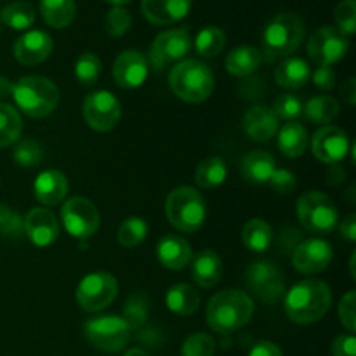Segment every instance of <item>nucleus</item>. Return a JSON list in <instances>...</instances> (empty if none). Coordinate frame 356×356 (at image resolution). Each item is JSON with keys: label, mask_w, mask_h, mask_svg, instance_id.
Listing matches in <instances>:
<instances>
[{"label": "nucleus", "mask_w": 356, "mask_h": 356, "mask_svg": "<svg viewBox=\"0 0 356 356\" xmlns=\"http://www.w3.org/2000/svg\"><path fill=\"white\" fill-rule=\"evenodd\" d=\"M332 305V291L316 278L296 284L285 296V313L299 325H309L325 316Z\"/></svg>", "instance_id": "1"}, {"label": "nucleus", "mask_w": 356, "mask_h": 356, "mask_svg": "<svg viewBox=\"0 0 356 356\" xmlns=\"http://www.w3.org/2000/svg\"><path fill=\"white\" fill-rule=\"evenodd\" d=\"M252 315V299L238 289L218 292L207 305V323L218 334H232L240 330L250 322Z\"/></svg>", "instance_id": "2"}, {"label": "nucleus", "mask_w": 356, "mask_h": 356, "mask_svg": "<svg viewBox=\"0 0 356 356\" xmlns=\"http://www.w3.org/2000/svg\"><path fill=\"white\" fill-rule=\"evenodd\" d=\"M306 26L301 16L294 13H280L270 19L264 26L261 37V54L268 61H275L280 58H291L305 40Z\"/></svg>", "instance_id": "3"}, {"label": "nucleus", "mask_w": 356, "mask_h": 356, "mask_svg": "<svg viewBox=\"0 0 356 356\" xmlns=\"http://www.w3.org/2000/svg\"><path fill=\"white\" fill-rule=\"evenodd\" d=\"M169 86L186 103H204L214 92V73L198 59H183L169 73Z\"/></svg>", "instance_id": "4"}, {"label": "nucleus", "mask_w": 356, "mask_h": 356, "mask_svg": "<svg viewBox=\"0 0 356 356\" xmlns=\"http://www.w3.org/2000/svg\"><path fill=\"white\" fill-rule=\"evenodd\" d=\"M13 97L24 115L31 118H44L58 108L59 89L45 76L26 75L14 83Z\"/></svg>", "instance_id": "5"}, {"label": "nucleus", "mask_w": 356, "mask_h": 356, "mask_svg": "<svg viewBox=\"0 0 356 356\" xmlns=\"http://www.w3.org/2000/svg\"><path fill=\"white\" fill-rule=\"evenodd\" d=\"M165 214L170 225L181 233H195L204 226L207 207L198 190L191 186H177L167 195Z\"/></svg>", "instance_id": "6"}, {"label": "nucleus", "mask_w": 356, "mask_h": 356, "mask_svg": "<svg viewBox=\"0 0 356 356\" xmlns=\"http://www.w3.org/2000/svg\"><path fill=\"white\" fill-rule=\"evenodd\" d=\"M298 219L315 235H329L339 222L337 205L322 191H306L298 200Z\"/></svg>", "instance_id": "7"}, {"label": "nucleus", "mask_w": 356, "mask_h": 356, "mask_svg": "<svg viewBox=\"0 0 356 356\" xmlns=\"http://www.w3.org/2000/svg\"><path fill=\"white\" fill-rule=\"evenodd\" d=\"M131 327L122 316L103 315L89 320L83 325V336L94 348L106 353H115L127 346Z\"/></svg>", "instance_id": "8"}, {"label": "nucleus", "mask_w": 356, "mask_h": 356, "mask_svg": "<svg viewBox=\"0 0 356 356\" xmlns=\"http://www.w3.org/2000/svg\"><path fill=\"white\" fill-rule=\"evenodd\" d=\"M118 294L117 278L106 271L89 273L76 285L75 299L83 312L97 313L115 301Z\"/></svg>", "instance_id": "9"}, {"label": "nucleus", "mask_w": 356, "mask_h": 356, "mask_svg": "<svg viewBox=\"0 0 356 356\" xmlns=\"http://www.w3.org/2000/svg\"><path fill=\"white\" fill-rule=\"evenodd\" d=\"M61 221L66 232L76 240H89L99 229V212L83 197H72L63 204Z\"/></svg>", "instance_id": "10"}, {"label": "nucleus", "mask_w": 356, "mask_h": 356, "mask_svg": "<svg viewBox=\"0 0 356 356\" xmlns=\"http://www.w3.org/2000/svg\"><path fill=\"white\" fill-rule=\"evenodd\" d=\"M83 120L97 132H108L120 122L122 104L117 96L108 90H96L89 94L82 106Z\"/></svg>", "instance_id": "11"}, {"label": "nucleus", "mask_w": 356, "mask_h": 356, "mask_svg": "<svg viewBox=\"0 0 356 356\" xmlns=\"http://www.w3.org/2000/svg\"><path fill=\"white\" fill-rule=\"evenodd\" d=\"M191 45H193V40L188 28H172V30L162 31L153 40L152 49H149V61L153 68L162 70L186 58V54H190L191 51Z\"/></svg>", "instance_id": "12"}, {"label": "nucleus", "mask_w": 356, "mask_h": 356, "mask_svg": "<svg viewBox=\"0 0 356 356\" xmlns=\"http://www.w3.org/2000/svg\"><path fill=\"white\" fill-rule=\"evenodd\" d=\"M350 51V40L337 28L322 26L309 37L308 54L318 66H332Z\"/></svg>", "instance_id": "13"}, {"label": "nucleus", "mask_w": 356, "mask_h": 356, "mask_svg": "<svg viewBox=\"0 0 356 356\" xmlns=\"http://www.w3.org/2000/svg\"><path fill=\"white\" fill-rule=\"evenodd\" d=\"M312 152L320 162L334 165L343 162L350 153V138L341 127L323 125L312 138Z\"/></svg>", "instance_id": "14"}, {"label": "nucleus", "mask_w": 356, "mask_h": 356, "mask_svg": "<svg viewBox=\"0 0 356 356\" xmlns=\"http://www.w3.org/2000/svg\"><path fill=\"white\" fill-rule=\"evenodd\" d=\"M332 257V245L327 240L308 238L296 247L294 254H292V264L299 273L316 275L329 268Z\"/></svg>", "instance_id": "15"}, {"label": "nucleus", "mask_w": 356, "mask_h": 356, "mask_svg": "<svg viewBox=\"0 0 356 356\" xmlns=\"http://www.w3.org/2000/svg\"><path fill=\"white\" fill-rule=\"evenodd\" d=\"M247 284L266 305L277 302L284 296L282 273L270 261H256L247 270Z\"/></svg>", "instance_id": "16"}, {"label": "nucleus", "mask_w": 356, "mask_h": 356, "mask_svg": "<svg viewBox=\"0 0 356 356\" xmlns=\"http://www.w3.org/2000/svg\"><path fill=\"white\" fill-rule=\"evenodd\" d=\"M148 76V59L136 49L120 52L113 63V79L122 89H138Z\"/></svg>", "instance_id": "17"}, {"label": "nucleus", "mask_w": 356, "mask_h": 356, "mask_svg": "<svg viewBox=\"0 0 356 356\" xmlns=\"http://www.w3.org/2000/svg\"><path fill=\"white\" fill-rule=\"evenodd\" d=\"M23 232L37 247H49L59 238V221L54 212L45 207L31 209L23 219Z\"/></svg>", "instance_id": "18"}, {"label": "nucleus", "mask_w": 356, "mask_h": 356, "mask_svg": "<svg viewBox=\"0 0 356 356\" xmlns=\"http://www.w3.org/2000/svg\"><path fill=\"white\" fill-rule=\"evenodd\" d=\"M54 42L49 33L42 30H31L21 35L14 42V58L24 66H35L44 63L51 56Z\"/></svg>", "instance_id": "19"}, {"label": "nucleus", "mask_w": 356, "mask_h": 356, "mask_svg": "<svg viewBox=\"0 0 356 356\" xmlns=\"http://www.w3.org/2000/svg\"><path fill=\"white\" fill-rule=\"evenodd\" d=\"M280 118L266 104H256L243 115V131L254 141H270L275 138Z\"/></svg>", "instance_id": "20"}, {"label": "nucleus", "mask_w": 356, "mask_h": 356, "mask_svg": "<svg viewBox=\"0 0 356 356\" xmlns=\"http://www.w3.org/2000/svg\"><path fill=\"white\" fill-rule=\"evenodd\" d=\"M156 257L167 270H183L193 259V250L183 236L167 233L156 243Z\"/></svg>", "instance_id": "21"}, {"label": "nucleus", "mask_w": 356, "mask_h": 356, "mask_svg": "<svg viewBox=\"0 0 356 356\" xmlns=\"http://www.w3.org/2000/svg\"><path fill=\"white\" fill-rule=\"evenodd\" d=\"M191 0H143V16L152 24H172L188 16Z\"/></svg>", "instance_id": "22"}, {"label": "nucleus", "mask_w": 356, "mask_h": 356, "mask_svg": "<svg viewBox=\"0 0 356 356\" xmlns=\"http://www.w3.org/2000/svg\"><path fill=\"white\" fill-rule=\"evenodd\" d=\"M66 193H68V179L59 170H44V172L38 174L33 183L35 198L47 207L61 204Z\"/></svg>", "instance_id": "23"}, {"label": "nucleus", "mask_w": 356, "mask_h": 356, "mask_svg": "<svg viewBox=\"0 0 356 356\" xmlns=\"http://www.w3.org/2000/svg\"><path fill=\"white\" fill-rule=\"evenodd\" d=\"M191 277L200 287H216L222 277V261L219 254L212 249L200 250L191 259Z\"/></svg>", "instance_id": "24"}, {"label": "nucleus", "mask_w": 356, "mask_h": 356, "mask_svg": "<svg viewBox=\"0 0 356 356\" xmlns=\"http://www.w3.org/2000/svg\"><path fill=\"white\" fill-rule=\"evenodd\" d=\"M240 170H242L243 179L249 181V183L268 184V181L271 179L273 172L277 170V162H275L273 155H270V153L254 149V152L247 153L243 156Z\"/></svg>", "instance_id": "25"}, {"label": "nucleus", "mask_w": 356, "mask_h": 356, "mask_svg": "<svg viewBox=\"0 0 356 356\" xmlns=\"http://www.w3.org/2000/svg\"><path fill=\"white\" fill-rule=\"evenodd\" d=\"M312 66L302 58H285L275 70V82L284 89H301L309 82Z\"/></svg>", "instance_id": "26"}, {"label": "nucleus", "mask_w": 356, "mask_h": 356, "mask_svg": "<svg viewBox=\"0 0 356 356\" xmlns=\"http://www.w3.org/2000/svg\"><path fill=\"white\" fill-rule=\"evenodd\" d=\"M261 59L263 54L259 49L254 45H238L226 58V72L233 76H249L259 68Z\"/></svg>", "instance_id": "27"}, {"label": "nucleus", "mask_w": 356, "mask_h": 356, "mask_svg": "<svg viewBox=\"0 0 356 356\" xmlns=\"http://www.w3.org/2000/svg\"><path fill=\"white\" fill-rule=\"evenodd\" d=\"M309 145L308 131L299 122H287L278 131V149L289 159H298Z\"/></svg>", "instance_id": "28"}, {"label": "nucleus", "mask_w": 356, "mask_h": 356, "mask_svg": "<svg viewBox=\"0 0 356 356\" xmlns=\"http://www.w3.org/2000/svg\"><path fill=\"white\" fill-rule=\"evenodd\" d=\"M165 305L174 315L190 316L200 306V294L188 284H176L167 291Z\"/></svg>", "instance_id": "29"}, {"label": "nucleus", "mask_w": 356, "mask_h": 356, "mask_svg": "<svg viewBox=\"0 0 356 356\" xmlns=\"http://www.w3.org/2000/svg\"><path fill=\"white\" fill-rule=\"evenodd\" d=\"M228 177V167L221 156H209L198 163L195 170V183L204 190H214L221 186Z\"/></svg>", "instance_id": "30"}, {"label": "nucleus", "mask_w": 356, "mask_h": 356, "mask_svg": "<svg viewBox=\"0 0 356 356\" xmlns=\"http://www.w3.org/2000/svg\"><path fill=\"white\" fill-rule=\"evenodd\" d=\"M40 13L52 28H66L75 19V0H40Z\"/></svg>", "instance_id": "31"}, {"label": "nucleus", "mask_w": 356, "mask_h": 356, "mask_svg": "<svg viewBox=\"0 0 356 356\" xmlns=\"http://www.w3.org/2000/svg\"><path fill=\"white\" fill-rule=\"evenodd\" d=\"M242 242L252 252H264V250L270 249L271 242H273V229L268 225V221L254 218L243 226Z\"/></svg>", "instance_id": "32"}, {"label": "nucleus", "mask_w": 356, "mask_h": 356, "mask_svg": "<svg viewBox=\"0 0 356 356\" xmlns=\"http://www.w3.org/2000/svg\"><path fill=\"white\" fill-rule=\"evenodd\" d=\"M0 19L13 30H26L35 21V7L26 0H16L3 7Z\"/></svg>", "instance_id": "33"}, {"label": "nucleus", "mask_w": 356, "mask_h": 356, "mask_svg": "<svg viewBox=\"0 0 356 356\" xmlns=\"http://www.w3.org/2000/svg\"><path fill=\"white\" fill-rule=\"evenodd\" d=\"M23 124L19 111L7 103H0V148L14 145L21 138Z\"/></svg>", "instance_id": "34"}, {"label": "nucleus", "mask_w": 356, "mask_h": 356, "mask_svg": "<svg viewBox=\"0 0 356 356\" xmlns=\"http://www.w3.org/2000/svg\"><path fill=\"white\" fill-rule=\"evenodd\" d=\"M302 115H306V118L315 122V124L327 125L339 115V103L330 96L312 97L305 104V113Z\"/></svg>", "instance_id": "35"}, {"label": "nucleus", "mask_w": 356, "mask_h": 356, "mask_svg": "<svg viewBox=\"0 0 356 356\" xmlns=\"http://www.w3.org/2000/svg\"><path fill=\"white\" fill-rule=\"evenodd\" d=\"M226 45V35L221 28L218 26H205L204 30L198 31L195 38V49L204 58H214L221 54Z\"/></svg>", "instance_id": "36"}, {"label": "nucleus", "mask_w": 356, "mask_h": 356, "mask_svg": "<svg viewBox=\"0 0 356 356\" xmlns=\"http://www.w3.org/2000/svg\"><path fill=\"white\" fill-rule=\"evenodd\" d=\"M146 235H148V222L139 216H131V218L122 221L117 238L122 247L134 249L146 238Z\"/></svg>", "instance_id": "37"}, {"label": "nucleus", "mask_w": 356, "mask_h": 356, "mask_svg": "<svg viewBox=\"0 0 356 356\" xmlns=\"http://www.w3.org/2000/svg\"><path fill=\"white\" fill-rule=\"evenodd\" d=\"M101 72H103V65H101V59L94 52H83L75 61V79L82 86L90 87L97 83Z\"/></svg>", "instance_id": "38"}, {"label": "nucleus", "mask_w": 356, "mask_h": 356, "mask_svg": "<svg viewBox=\"0 0 356 356\" xmlns=\"http://www.w3.org/2000/svg\"><path fill=\"white\" fill-rule=\"evenodd\" d=\"M13 159L17 165L24 167V169L37 167L44 160V146L35 139H23L14 148Z\"/></svg>", "instance_id": "39"}, {"label": "nucleus", "mask_w": 356, "mask_h": 356, "mask_svg": "<svg viewBox=\"0 0 356 356\" xmlns=\"http://www.w3.org/2000/svg\"><path fill=\"white\" fill-rule=\"evenodd\" d=\"M271 110L275 111L278 118L287 122H296V118L301 117L305 113V103L296 94H280L275 99V104Z\"/></svg>", "instance_id": "40"}, {"label": "nucleus", "mask_w": 356, "mask_h": 356, "mask_svg": "<svg viewBox=\"0 0 356 356\" xmlns=\"http://www.w3.org/2000/svg\"><path fill=\"white\" fill-rule=\"evenodd\" d=\"M337 30L350 38L356 31V2L355 0H341L334 10Z\"/></svg>", "instance_id": "41"}, {"label": "nucleus", "mask_w": 356, "mask_h": 356, "mask_svg": "<svg viewBox=\"0 0 356 356\" xmlns=\"http://www.w3.org/2000/svg\"><path fill=\"white\" fill-rule=\"evenodd\" d=\"M216 341L209 334L198 332L188 337L181 348V356H214Z\"/></svg>", "instance_id": "42"}, {"label": "nucleus", "mask_w": 356, "mask_h": 356, "mask_svg": "<svg viewBox=\"0 0 356 356\" xmlns=\"http://www.w3.org/2000/svg\"><path fill=\"white\" fill-rule=\"evenodd\" d=\"M132 24V16L125 7L113 6L108 10L106 17H104V28L111 37H122L129 31Z\"/></svg>", "instance_id": "43"}, {"label": "nucleus", "mask_w": 356, "mask_h": 356, "mask_svg": "<svg viewBox=\"0 0 356 356\" xmlns=\"http://www.w3.org/2000/svg\"><path fill=\"white\" fill-rule=\"evenodd\" d=\"M356 292L350 291L346 296H343L339 302V320L343 327H346L348 332L353 334L356 330Z\"/></svg>", "instance_id": "44"}, {"label": "nucleus", "mask_w": 356, "mask_h": 356, "mask_svg": "<svg viewBox=\"0 0 356 356\" xmlns=\"http://www.w3.org/2000/svg\"><path fill=\"white\" fill-rule=\"evenodd\" d=\"M21 229H23V219L6 205H0V233L6 236H17Z\"/></svg>", "instance_id": "45"}, {"label": "nucleus", "mask_w": 356, "mask_h": 356, "mask_svg": "<svg viewBox=\"0 0 356 356\" xmlns=\"http://www.w3.org/2000/svg\"><path fill=\"white\" fill-rule=\"evenodd\" d=\"M268 184L278 195H289L296 190V176L287 169H277L271 179L268 181Z\"/></svg>", "instance_id": "46"}, {"label": "nucleus", "mask_w": 356, "mask_h": 356, "mask_svg": "<svg viewBox=\"0 0 356 356\" xmlns=\"http://www.w3.org/2000/svg\"><path fill=\"white\" fill-rule=\"evenodd\" d=\"M309 79L313 80V83H315L320 90L334 89V86H336L337 82L336 72H334L330 66H318V68L315 70V73H312Z\"/></svg>", "instance_id": "47"}, {"label": "nucleus", "mask_w": 356, "mask_h": 356, "mask_svg": "<svg viewBox=\"0 0 356 356\" xmlns=\"http://www.w3.org/2000/svg\"><path fill=\"white\" fill-rule=\"evenodd\" d=\"M334 356H356V337L351 332L341 334L332 343Z\"/></svg>", "instance_id": "48"}, {"label": "nucleus", "mask_w": 356, "mask_h": 356, "mask_svg": "<svg viewBox=\"0 0 356 356\" xmlns=\"http://www.w3.org/2000/svg\"><path fill=\"white\" fill-rule=\"evenodd\" d=\"M249 356H284L280 348L275 343H270V341H261L256 346L250 350Z\"/></svg>", "instance_id": "49"}, {"label": "nucleus", "mask_w": 356, "mask_h": 356, "mask_svg": "<svg viewBox=\"0 0 356 356\" xmlns=\"http://www.w3.org/2000/svg\"><path fill=\"white\" fill-rule=\"evenodd\" d=\"M341 235L348 242H356V214H350L344 218L341 225Z\"/></svg>", "instance_id": "50"}, {"label": "nucleus", "mask_w": 356, "mask_h": 356, "mask_svg": "<svg viewBox=\"0 0 356 356\" xmlns=\"http://www.w3.org/2000/svg\"><path fill=\"white\" fill-rule=\"evenodd\" d=\"M341 96L346 99L348 104H355V97H356V82L353 76L346 79L341 86Z\"/></svg>", "instance_id": "51"}, {"label": "nucleus", "mask_w": 356, "mask_h": 356, "mask_svg": "<svg viewBox=\"0 0 356 356\" xmlns=\"http://www.w3.org/2000/svg\"><path fill=\"white\" fill-rule=\"evenodd\" d=\"M13 89H14L13 80H9L7 76L0 75V101L6 99V97H9V96H13Z\"/></svg>", "instance_id": "52"}, {"label": "nucleus", "mask_w": 356, "mask_h": 356, "mask_svg": "<svg viewBox=\"0 0 356 356\" xmlns=\"http://www.w3.org/2000/svg\"><path fill=\"white\" fill-rule=\"evenodd\" d=\"M124 356H149V355L146 353L145 350H141V348H132V350H129Z\"/></svg>", "instance_id": "53"}, {"label": "nucleus", "mask_w": 356, "mask_h": 356, "mask_svg": "<svg viewBox=\"0 0 356 356\" xmlns=\"http://www.w3.org/2000/svg\"><path fill=\"white\" fill-rule=\"evenodd\" d=\"M106 2H110L111 6H120V7H124L125 3H129V2H131V0H106Z\"/></svg>", "instance_id": "54"}]
</instances>
